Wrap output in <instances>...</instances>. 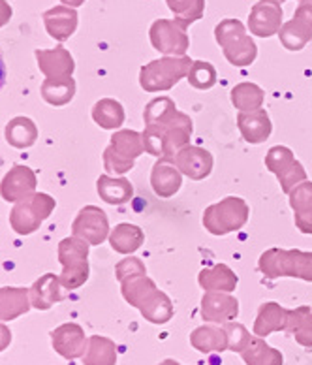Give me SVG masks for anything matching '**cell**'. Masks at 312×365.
Wrapping results in <instances>:
<instances>
[{
    "instance_id": "cell-1",
    "label": "cell",
    "mask_w": 312,
    "mask_h": 365,
    "mask_svg": "<svg viewBox=\"0 0 312 365\" xmlns=\"http://www.w3.org/2000/svg\"><path fill=\"white\" fill-rule=\"evenodd\" d=\"M143 147L155 157L170 158L181 151L192 134V120L179 113L170 98L152 100L145 110Z\"/></svg>"
},
{
    "instance_id": "cell-2",
    "label": "cell",
    "mask_w": 312,
    "mask_h": 365,
    "mask_svg": "<svg viewBox=\"0 0 312 365\" xmlns=\"http://www.w3.org/2000/svg\"><path fill=\"white\" fill-rule=\"evenodd\" d=\"M260 269L267 279L299 277L303 281H312V252L271 249L261 255Z\"/></svg>"
},
{
    "instance_id": "cell-3",
    "label": "cell",
    "mask_w": 312,
    "mask_h": 365,
    "mask_svg": "<svg viewBox=\"0 0 312 365\" xmlns=\"http://www.w3.org/2000/svg\"><path fill=\"white\" fill-rule=\"evenodd\" d=\"M217 42L222 46L224 55L235 66H246L252 64L256 58V43L252 38L246 36L245 26L237 19H226L214 29Z\"/></svg>"
},
{
    "instance_id": "cell-4",
    "label": "cell",
    "mask_w": 312,
    "mask_h": 365,
    "mask_svg": "<svg viewBox=\"0 0 312 365\" xmlns=\"http://www.w3.org/2000/svg\"><path fill=\"white\" fill-rule=\"evenodd\" d=\"M192 68V61L188 57H167L152 61L141 68V87L145 91H167L177 85Z\"/></svg>"
},
{
    "instance_id": "cell-5",
    "label": "cell",
    "mask_w": 312,
    "mask_h": 365,
    "mask_svg": "<svg viewBox=\"0 0 312 365\" xmlns=\"http://www.w3.org/2000/svg\"><path fill=\"white\" fill-rule=\"evenodd\" d=\"M249 219V207L241 198L229 196L224 202L205 209L203 225L214 235H224L239 230Z\"/></svg>"
},
{
    "instance_id": "cell-6",
    "label": "cell",
    "mask_w": 312,
    "mask_h": 365,
    "mask_svg": "<svg viewBox=\"0 0 312 365\" xmlns=\"http://www.w3.org/2000/svg\"><path fill=\"white\" fill-rule=\"evenodd\" d=\"M87 243L78 240H64L61 243V262L64 264V273L61 277L66 288L81 287L89 277V266H87Z\"/></svg>"
},
{
    "instance_id": "cell-7",
    "label": "cell",
    "mask_w": 312,
    "mask_h": 365,
    "mask_svg": "<svg viewBox=\"0 0 312 365\" xmlns=\"http://www.w3.org/2000/svg\"><path fill=\"white\" fill-rule=\"evenodd\" d=\"M188 26L177 19H158L151 26V42L156 51L182 55L188 49Z\"/></svg>"
},
{
    "instance_id": "cell-8",
    "label": "cell",
    "mask_w": 312,
    "mask_h": 365,
    "mask_svg": "<svg viewBox=\"0 0 312 365\" xmlns=\"http://www.w3.org/2000/svg\"><path fill=\"white\" fill-rule=\"evenodd\" d=\"M282 23L281 0H260L250 11L249 26L256 36L269 38L279 32Z\"/></svg>"
},
{
    "instance_id": "cell-9",
    "label": "cell",
    "mask_w": 312,
    "mask_h": 365,
    "mask_svg": "<svg viewBox=\"0 0 312 365\" xmlns=\"http://www.w3.org/2000/svg\"><path fill=\"white\" fill-rule=\"evenodd\" d=\"M53 349L57 350L58 354L64 356L66 360H76V358H83L89 346V341L85 337V331L78 324H64L61 328L51 331Z\"/></svg>"
},
{
    "instance_id": "cell-10",
    "label": "cell",
    "mask_w": 312,
    "mask_h": 365,
    "mask_svg": "<svg viewBox=\"0 0 312 365\" xmlns=\"http://www.w3.org/2000/svg\"><path fill=\"white\" fill-rule=\"evenodd\" d=\"M293 160H296V158H293L291 151L286 149V147H273L269 151V155L266 157L267 168H269L271 172L279 175L284 192H290L291 187H296L297 185V181H303V179H305V172H303V168L299 162H296V164L290 168H284L286 164H290V162Z\"/></svg>"
},
{
    "instance_id": "cell-11",
    "label": "cell",
    "mask_w": 312,
    "mask_h": 365,
    "mask_svg": "<svg viewBox=\"0 0 312 365\" xmlns=\"http://www.w3.org/2000/svg\"><path fill=\"white\" fill-rule=\"evenodd\" d=\"M111 147H115L117 151H123L115 155L113 162L105 164L108 170L115 173H125L128 172V170H132V166H134V160H132L128 155H125V153L130 151V153H135V155L140 157L141 149H145V147H143V141H140V136H137L135 132H130V130L115 134L113 140H111Z\"/></svg>"
},
{
    "instance_id": "cell-12",
    "label": "cell",
    "mask_w": 312,
    "mask_h": 365,
    "mask_svg": "<svg viewBox=\"0 0 312 365\" xmlns=\"http://www.w3.org/2000/svg\"><path fill=\"white\" fill-rule=\"evenodd\" d=\"M202 314L207 322H229L239 314V302L232 296L209 292L202 299Z\"/></svg>"
},
{
    "instance_id": "cell-13",
    "label": "cell",
    "mask_w": 312,
    "mask_h": 365,
    "mask_svg": "<svg viewBox=\"0 0 312 365\" xmlns=\"http://www.w3.org/2000/svg\"><path fill=\"white\" fill-rule=\"evenodd\" d=\"M175 164L181 168L182 173H187L188 178L199 181L211 173L213 157L209 155V151H203L199 147H184L175 155Z\"/></svg>"
},
{
    "instance_id": "cell-14",
    "label": "cell",
    "mask_w": 312,
    "mask_h": 365,
    "mask_svg": "<svg viewBox=\"0 0 312 365\" xmlns=\"http://www.w3.org/2000/svg\"><path fill=\"white\" fill-rule=\"evenodd\" d=\"M43 21H46L47 31L55 40L64 42L66 38H70L78 26V14L68 6H57L53 10L43 14Z\"/></svg>"
},
{
    "instance_id": "cell-15",
    "label": "cell",
    "mask_w": 312,
    "mask_h": 365,
    "mask_svg": "<svg viewBox=\"0 0 312 365\" xmlns=\"http://www.w3.org/2000/svg\"><path fill=\"white\" fill-rule=\"evenodd\" d=\"M288 324V311L276 305L275 302L264 303L258 311V319L254 324V334L258 337H267L273 331L279 329H286Z\"/></svg>"
},
{
    "instance_id": "cell-16",
    "label": "cell",
    "mask_w": 312,
    "mask_h": 365,
    "mask_svg": "<svg viewBox=\"0 0 312 365\" xmlns=\"http://www.w3.org/2000/svg\"><path fill=\"white\" fill-rule=\"evenodd\" d=\"M73 225H87L89 228H85L83 232H79L78 235H83L85 240L89 241L90 245H98L102 243L108 234V219H105V215L102 209L98 207H85L79 217L76 219Z\"/></svg>"
},
{
    "instance_id": "cell-17",
    "label": "cell",
    "mask_w": 312,
    "mask_h": 365,
    "mask_svg": "<svg viewBox=\"0 0 312 365\" xmlns=\"http://www.w3.org/2000/svg\"><path fill=\"white\" fill-rule=\"evenodd\" d=\"M190 343L196 350L203 354H213V352H224L228 350V335L226 329L214 328V326H202L194 329L190 335Z\"/></svg>"
},
{
    "instance_id": "cell-18",
    "label": "cell",
    "mask_w": 312,
    "mask_h": 365,
    "mask_svg": "<svg viewBox=\"0 0 312 365\" xmlns=\"http://www.w3.org/2000/svg\"><path fill=\"white\" fill-rule=\"evenodd\" d=\"M237 123H239V128L243 132L246 141L250 143H261L266 141L271 134V120L269 115L264 110H256L254 113H239L237 117Z\"/></svg>"
},
{
    "instance_id": "cell-19",
    "label": "cell",
    "mask_w": 312,
    "mask_h": 365,
    "mask_svg": "<svg viewBox=\"0 0 312 365\" xmlns=\"http://www.w3.org/2000/svg\"><path fill=\"white\" fill-rule=\"evenodd\" d=\"M151 182L152 188H155V192L162 198H170L173 194L177 192L179 188H181V173L172 166V164H167V162H156L155 170H152L151 175Z\"/></svg>"
},
{
    "instance_id": "cell-20",
    "label": "cell",
    "mask_w": 312,
    "mask_h": 365,
    "mask_svg": "<svg viewBox=\"0 0 312 365\" xmlns=\"http://www.w3.org/2000/svg\"><path fill=\"white\" fill-rule=\"evenodd\" d=\"M246 365H282L284 358L276 349L267 344L261 337H252L246 349L241 352Z\"/></svg>"
},
{
    "instance_id": "cell-21",
    "label": "cell",
    "mask_w": 312,
    "mask_h": 365,
    "mask_svg": "<svg viewBox=\"0 0 312 365\" xmlns=\"http://www.w3.org/2000/svg\"><path fill=\"white\" fill-rule=\"evenodd\" d=\"M286 331H290L296 341L305 349H312V313L311 309L299 307L288 311Z\"/></svg>"
},
{
    "instance_id": "cell-22",
    "label": "cell",
    "mask_w": 312,
    "mask_h": 365,
    "mask_svg": "<svg viewBox=\"0 0 312 365\" xmlns=\"http://www.w3.org/2000/svg\"><path fill=\"white\" fill-rule=\"evenodd\" d=\"M115 361H117V350L113 341L98 335L90 337L83 356V365H115Z\"/></svg>"
},
{
    "instance_id": "cell-23",
    "label": "cell",
    "mask_w": 312,
    "mask_h": 365,
    "mask_svg": "<svg viewBox=\"0 0 312 365\" xmlns=\"http://www.w3.org/2000/svg\"><path fill=\"white\" fill-rule=\"evenodd\" d=\"M98 192L108 204L120 205L132 198L134 188L126 179H110L108 175H102L98 179Z\"/></svg>"
},
{
    "instance_id": "cell-24",
    "label": "cell",
    "mask_w": 312,
    "mask_h": 365,
    "mask_svg": "<svg viewBox=\"0 0 312 365\" xmlns=\"http://www.w3.org/2000/svg\"><path fill=\"white\" fill-rule=\"evenodd\" d=\"M140 309L143 317L152 324H166L173 317V307L170 297L164 292H158V290H155L151 296L147 297L145 302L141 303Z\"/></svg>"
},
{
    "instance_id": "cell-25",
    "label": "cell",
    "mask_w": 312,
    "mask_h": 365,
    "mask_svg": "<svg viewBox=\"0 0 312 365\" xmlns=\"http://www.w3.org/2000/svg\"><path fill=\"white\" fill-rule=\"evenodd\" d=\"M63 299V294L58 290V281L53 275L42 277L40 281L34 282L32 287V305L36 309H49L53 303Z\"/></svg>"
},
{
    "instance_id": "cell-26",
    "label": "cell",
    "mask_w": 312,
    "mask_h": 365,
    "mask_svg": "<svg viewBox=\"0 0 312 365\" xmlns=\"http://www.w3.org/2000/svg\"><path fill=\"white\" fill-rule=\"evenodd\" d=\"M141 241H143V234L134 225H119L111 234V247L123 255H128V252L140 249Z\"/></svg>"
},
{
    "instance_id": "cell-27",
    "label": "cell",
    "mask_w": 312,
    "mask_h": 365,
    "mask_svg": "<svg viewBox=\"0 0 312 365\" xmlns=\"http://www.w3.org/2000/svg\"><path fill=\"white\" fill-rule=\"evenodd\" d=\"M93 117L102 128H117L125 120V111H123V106L119 102H115V100H102V102L94 106Z\"/></svg>"
},
{
    "instance_id": "cell-28",
    "label": "cell",
    "mask_w": 312,
    "mask_h": 365,
    "mask_svg": "<svg viewBox=\"0 0 312 365\" xmlns=\"http://www.w3.org/2000/svg\"><path fill=\"white\" fill-rule=\"evenodd\" d=\"M199 284L203 288H207V290H226V292H232L235 284H237V277L229 272L226 266H217L199 275Z\"/></svg>"
},
{
    "instance_id": "cell-29",
    "label": "cell",
    "mask_w": 312,
    "mask_h": 365,
    "mask_svg": "<svg viewBox=\"0 0 312 365\" xmlns=\"http://www.w3.org/2000/svg\"><path fill=\"white\" fill-rule=\"evenodd\" d=\"M167 6L175 14V19L187 26L202 19L205 11V0H167Z\"/></svg>"
},
{
    "instance_id": "cell-30",
    "label": "cell",
    "mask_w": 312,
    "mask_h": 365,
    "mask_svg": "<svg viewBox=\"0 0 312 365\" xmlns=\"http://www.w3.org/2000/svg\"><path fill=\"white\" fill-rule=\"evenodd\" d=\"M155 282L147 277H134L128 282H125V288H123V296L130 305L134 307H141V303L145 302L147 297L155 292Z\"/></svg>"
},
{
    "instance_id": "cell-31",
    "label": "cell",
    "mask_w": 312,
    "mask_h": 365,
    "mask_svg": "<svg viewBox=\"0 0 312 365\" xmlns=\"http://www.w3.org/2000/svg\"><path fill=\"white\" fill-rule=\"evenodd\" d=\"M232 100H234V104L237 106L241 111H256L260 110L264 94H261L260 87L243 83L232 91Z\"/></svg>"
},
{
    "instance_id": "cell-32",
    "label": "cell",
    "mask_w": 312,
    "mask_h": 365,
    "mask_svg": "<svg viewBox=\"0 0 312 365\" xmlns=\"http://www.w3.org/2000/svg\"><path fill=\"white\" fill-rule=\"evenodd\" d=\"M311 36L312 32L307 31L305 26L299 25L297 21H293V19H291L290 23H286L284 29L281 31L282 43H284L286 49H290V51H299V49H303L305 43L311 40Z\"/></svg>"
},
{
    "instance_id": "cell-33",
    "label": "cell",
    "mask_w": 312,
    "mask_h": 365,
    "mask_svg": "<svg viewBox=\"0 0 312 365\" xmlns=\"http://www.w3.org/2000/svg\"><path fill=\"white\" fill-rule=\"evenodd\" d=\"M290 205L296 211V220L307 217L312 211V182H303L291 192Z\"/></svg>"
},
{
    "instance_id": "cell-34",
    "label": "cell",
    "mask_w": 312,
    "mask_h": 365,
    "mask_svg": "<svg viewBox=\"0 0 312 365\" xmlns=\"http://www.w3.org/2000/svg\"><path fill=\"white\" fill-rule=\"evenodd\" d=\"M214 68L209 63H203V61H196L192 63V68L188 72V81L198 87V89H209L214 85Z\"/></svg>"
},
{
    "instance_id": "cell-35",
    "label": "cell",
    "mask_w": 312,
    "mask_h": 365,
    "mask_svg": "<svg viewBox=\"0 0 312 365\" xmlns=\"http://www.w3.org/2000/svg\"><path fill=\"white\" fill-rule=\"evenodd\" d=\"M224 329H226V335H228V350L241 354L246 349V344L250 343V339H252L249 329L243 324H228Z\"/></svg>"
},
{
    "instance_id": "cell-36",
    "label": "cell",
    "mask_w": 312,
    "mask_h": 365,
    "mask_svg": "<svg viewBox=\"0 0 312 365\" xmlns=\"http://www.w3.org/2000/svg\"><path fill=\"white\" fill-rule=\"evenodd\" d=\"M26 130H34V125H32V120L25 119V117H17V119L11 120L10 125H8V128H6V140L16 145L17 138L25 136L26 140L31 141V143H34L36 136H26Z\"/></svg>"
},
{
    "instance_id": "cell-37",
    "label": "cell",
    "mask_w": 312,
    "mask_h": 365,
    "mask_svg": "<svg viewBox=\"0 0 312 365\" xmlns=\"http://www.w3.org/2000/svg\"><path fill=\"white\" fill-rule=\"evenodd\" d=\"M293 21L303 25L307 31L312 32V0H301V4L296 10Z\"/></svg>"
},
{
    "instance_id": "cell-38",
    "label": "cell",
    "mask_w": 312,
    "mask_h": 365,
    "mask_svg": "<svg viewBox=\"0 0 312 365\" xmlns=\"http://www.w3.org/2000/svg\"><path fill=\"white\" fill-rule=\"evenodd\" d=\"M10 16H11V8L6 4L4 0H0V26L10 19Z\"/></svg>"
},
{
    "instance_id": "cell-39",
    "label": "cell",
    "mask_w": 312,
    "mask_h": 365,
    "mask_svg": "<svg viewBox=\"0 0 312 365\" xmlns=\"http://www.w3.org/2000/svg\"><path fill=\"white\" fill-rule=\"evenodd\" d=\"M10 341H11L10 331H8L4 326H0V352H2V350H4L8 344H10Z\"/></svg>"
},
{
    "instance_id": "cell-40",
    "label": "cell",
    "mask_w": 312,
    "mask_h": 365,
    "mask_svg": "<svg viewBox=\"0 0 312 365\" xmlns=\"http://www.w3.org/2000/svg\"><path fill=\"white\" fill-rule=\"evenodd\" d=\"M6 76H8V72H6L4 58H2V55H0V89H2V87H4V83H6Z\"/></svg>"
},
{
    "instance_id": "cell-41",
    "label": "cell",
    "mask_w": 312,
    "mask_h": 365,
    "mask_svg": "<svg viewBox=\"0 0 312 365\" xmlns=\"http://www.w3.org/2000/svg\"><path fill=\"white\" fill-rule=\"evenodd\" d=\"M64 6H81L85 0H63Z\"/></svg>"
},
{
    "instance_id": "cell-42",
    "label": "cell",
    "mask_w": 312,
    "mask_h": 365,
    "mask_svg": "<svg viewBox=\"0 0 312 365\" xmlns=\"http://www.w3.org/2000/svg\"><path fill=\"white\" fill-rule=\"evenodd\" d=\"M158 365H181V364H179V361H175V360H166V361H162V364H158Z\"/></svg>"
},
{
    "instance_id": "cell-43",
    "label": "cell",
    "mask_w": 312,
    "mask_h": 365,
    "mask_svg": "<svg viewBox=\"0 0 312 365\" xmlns=\"http://www.w3.org/2000/svg\"><path fill=\"white\" fill-rule=\"evenodd\" d=\"M281 2H284V0H281Z\"/></svg>"
}]
</instances>
